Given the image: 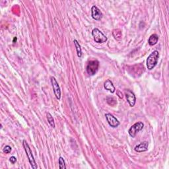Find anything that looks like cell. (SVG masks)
Wrapping results in <instances>:
<instances>
[{
    "label": "cell",
    "instance_id": "cell-1",
    "mask_svg": "<svg viewBox=\"0 0 169 169\" xmlns=\"http://www.w3.org/2000/svg\"><path fill=\"white\" fill-rule=\"evenodd\" d=\"M159 58V53L157 50L153 51L151 54L148 56L147 59V67L149 70H152L154 68L157 64Z\"/></svg>",
    "mask_w": 169,
    "mask_h": 169
},
{
    "label": "cell",
    "instance_id": "cell-2",
    "mask_svg": "<svg viewBox=\"0 0 169 169\" xmlns=\"http://www.w3.org/2000/svg\"><path fill=\"white\" fill-rule=\"evenodd\" d=\"M23 146L24 149L25 151L26 155L28 157V159H29V161L30 162V165L31 167L33 168V169H36L37 168H38V166H37V164L35 161L34 156L33 155V152H32L28 144V143L26 142V140L23 141Z\"/></svg>",
    "mask_w": 169,
    "mask_h": 169
},
{
    "label": "cell",
    "instance_id": "cell-3",
    "mask_svg": "<svg viewBox=\"0 0 169 169\" xmlns=\"http://www.w3.org/2000/svg\"><path fill=\"white\" fill-rule=\"evenodd\" d=\"M92 36L95 42L98 44L104 43L107 41L108 38L98 29L95 28L92 30Z\"/></svg>",
    "mask_w": 169,
    "mask_h": 169
},
{
    "label": "cell",
    "instance_id": "cell-4",
    "mask_svg": "<svg viewBox=\"0 0 169 169\" xmlns=\"http://www.w3.org/2000/svg\"><path fill=\"white\" fill-rule=\"evenodd\" d=\"M99 67V62L97 60H92L90 61L86 67V70L87 73L89 75H94L98 70Z\"/></svg>",
    "mask_w": 169,
    "mask_h": 169
},
{
    "label": "cell",
    "instance_id": "cell-5",
    "mask_svg": "<svg viewBox=\"0 0 169 169\" xmlns=\"http://www.w3.org/2000/svg\"><path fill=\"white\" fill-rule=\"evenodd\" d=\"M144 127V124L141 122V121H138V122H136L132 126L131 128L129 129L128 133L130 135L131 137H135L136 134L138 133L139 131L143 130Z\"/></svg>",
    "mask_w": 169,
    "mask_h": 169
},
{
    "label": "cell",
    "instance_id": "cell-6",
    "mask_svg": "<svg viewBox=\"0 0 169 169\" xmlns=\"http://www.w3.org/2000/svg\"><path fill=\"white\" fill-rule=\"evenodd\" d=\"M50 81L53 87V91H54V94L57 100H60L61 98V90L60 87L59 86V84H58L57 81H56V79L54 77L52 76L50 77Z\"/></svg>",
    "mask_w": 169,
    "mask_h": 169
},
{
    "label": "cell",
    "instance_id": "cell-7",
    "mask_svg": "<svg viewBox=\"0 0 169 169\" xmlns=\"http://www.w3.org/2000/svg\"><path fill=\"white\" fill-rule=\"evenodd\" d=\"M105 117L106 118H107L108 124L110 125V126L112 127V128H117V127H118V126L120 125V121H118V120L112 114H109V113L106 114Z\"/></svg>",
    "mask_w": 169,
    "mask_h": 169
},
{
    "label": "cell",
    "instance_id": "cell-8",
    "mask_svg": "<svg viewBox=\"0 0 169 169\" xmlns=\"http://www.w3.org/2000/svg\"><path fill=\"white\" fill-rule=\"evenodd\" d=\"M126 97L127 101L129 103L130 106L131 107H134V105L136 102V98H135V94L131 91L130 90H127L126 91Z\"/></svg>",
    "mask_w": 169,
    "mask_h": 169
},
{
    "label": "cell",
    "instance_id": "cell-9",
    "mask_svg": "<svg viewBox=\"0 0 169 169\" xmlns=\"http://www.w3.org/2000/svg\"><path fill=\"white\" fill-rule=\"evenodd\" d=\"M91 16L92 17L97 21H99L103 18V13L97 6L93 5L91 8Z\"/></svg>",
    "mask_w": 169,
    "mask_h": 169
},
{
    "label": "cell",
    "instance_id": "cell-10",
    "mask_svg": "<svg viewBox=\"0 0 169 169\" xmlns=\"http://www.w3.org/2000/svg\"><path fill=\"white\" fill-rule=\"evenodd\" d=\"M148 145H149V144H148L147 141H144L141 143L140 144L137 145L134 148V150L137 153H142V152L147 151L148 150Z\"/></svg>",
    "mask_w": 169,
    "mask_h": 169
},
{
    "label": "cell",
    "instance_id": "cell-11",
    "mask_svg": "<svg viewBox=\"0 0 169 169\" xmlns=\"http://www.w3.org/2000/svg\"><path fill=\"white\" fill-rule=\"evenodd\" d=\"M104 87L106 90L110 91L111 93H114L116 91V88L114 86L113 83L110 80H109V79H108V80H107L104 82Z\"/></svg>",
    "mask_w": 169,
    "mask_h": 169
},
{
    "label": "cell",
    "instance_id": "cell-12",
    "mask_svg": "<svg viewBox=\"0 0 169 169\" xmlns=\"http://www.w3.org/2000/svg\"><path fill=\"white\" fill-rule=\"evenodd\" d=\"M158 40V35L156 34H153L149 37V40H148V43H149L150 46H154L157 43Z\"/></svg>",
    "mask_w": 169,
    "mask_h": 169
},
{
    "label": "cell",
    "instance_id": "cell-13",
    "mask_svg": "<svg viewBox=\"0 0 169 169\" xmlns=\"http://www.w3.org/2000/svg\"><path fill=\"white\" fill-rule=\"evenodd\" d=\"M74 44H75V46L76 48V51H77V54L79 57H81L82 56V50L80 44H79V42L77 40H73Z\"/></svg>",
    "mask_w": 169,
    "mask_h": 169
},
{
    "label": "cell",
    "instance_id": "cell-14",
    "mask_svg": "<svg viewBox=\"0 0 169 169\" xmlns=\"http://www.w3.org/2000/svg\"><path fill=\"white\" fill-rule=\"evenodd\" d=\"M46 116H47V119H48V123L50 124L51 127H52L53 128H55V123H54V118H53L52 116L50 113H47Z\"/></svg>",
    "mask_w": 169,
    "mask_h": 169
},
{
    "label": "cell",
    "instance_id": "cell-15",
    "mask_svg": "<svg viewBox=\"0 0 169 169\" xmlns=\"http://www.w3.org/2000/svg\"><path fill=\"white\" fill-rule=\"evenodd\" d=\"M59 168L60 169H66V168L65 160L63 159V158L62 157H59Z\"/></svg>",
    "mask_w": 169,
    "mask_h": 169
},
{
    "label": "cell",
    "instance_id": "cell-16",
    "mask_svg": "<svg viewBox=\"0 0 169 169\" xmlns=\"http://www.w3.org/2000/svg\"><path fill=\"white\" fill-rule=\"evenodd\" d=\"M12 149H11V147L9 145H6V146H5L3 147V152L4 153H5V154H8V153H11V151Z\"/></svg>",
    "mask_w": 169,
    "mask_h": 169
},
{
    "label": "cell",
    "instance_id": "cell-17",
    "mask_svg": "<svg viewBox=\"0 0 169 169\" xmlns=\"http://www.w3.org/2000/svg\"><path fill=\"white\" fill-rule=\"evenodd\" d=\"M9 161L12 164H15L16 161H17V158H16V157H15L14 156H12L9 158Z\"/></svg>",
    "mask_w": 169,
    "mask_h": 169
},
{
    "label": "cell",
    "instance_id": "cell-18",
    "mask_svg": "<svg viewBox=\"0 0 169 169\" xmlns=\"http://www.w3.org/2000/svg\"><path fill=\"white\" fill-rule=\"evenodd\" d=\"M17 37H14L13 40V43H15V42H17Z\"/></svg>",
    "mask_w": 169,
    "mask_h": 169
}]
</instances>
